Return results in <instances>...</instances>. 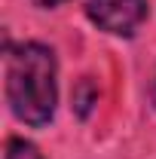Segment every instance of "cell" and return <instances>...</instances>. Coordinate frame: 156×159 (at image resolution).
<instances>
[{
    "label": "cell",
    "mask_w": 156,
    "mask_h": 159,
    "mask_svg": "<svg viewBox=\"0 0 156 159\" xmlns=\"http://www.w3.org/2000/svg\"><path fill=\"white\" fill-rule=\"evenodd\" d=\"M86 16L107 34L132 37L147 19V0H86Z\"/></svg>",
    "instance_id": "2"
},
{
    "label": "cell",
    "mask_w": 156,
    "mask_h": 159,
    "mask_svg": "<svg viewBox=\"0 0 156 159\" xmlns=\"http://www.w3.org/2000/svg\"><path fill=\"white\" fill-rule=\"evenodd\" d=\"M3 159H43L40 150L31 144V141H21V138H12L6 144V156Z\"/></svg>",
    "instance_id": "4"
},
{
    "label": "cell",
    "mask_w": 156,
    "mask_h": 159,
    "mask_svg": "<svg viewBox=\"0 0 156 159\" xmlns=\"http://www.w3.org/2000/svg\"><path fill=\"white\" fill-rule=\"evenodd\" d=\"M98 98L95 86H92V80H83L77 89H74V104H77V113L80 116H86L89 110H92V101Z\"/></svg>",
    "instance_id": "3"
},
{
    "label": "cell",
    "mask_w": 156,
    "mask_h": 159,
    "mask_svg": "<svg viewBox=\"0 0 156 159\" xmlns=\"http://www.w3.org/2000/svg\"><path fill=\"white\" fill-rule=\"evenodd\" d=\"M153 104H156V74H153Z\"/></svg>",
    "instance_id": "6"
},
{
    "label": "cell",
    "mask_w": 156,
    "mask_h": 159,
    "mask_svg": "<svg viewBox=\"0 0 156 159\" xmlns=\"http://www.w3.org/2000/svg\"><path fill=\"white\" fill-rule=\"evenodd\" d=\"M37 6H58V3H64V0H34Z\"/></svg>",
    "instance_id": "5"
},
{
    "label": "cell",
    "mask_w": 156,
    "mask_h": 159,
    "mask_svg": "<svg viewBox=\"0 0 156 159\" xmlns=\"http://www.w3.org/2000/svg\"><path fill=\"white\" fill-rule=\"evenodd\" d=\"M6 101L28 125H49L58 104L55 55L43 43H19L6 52Z\"/></svg>",
    "instance_id": "1"
}]
</instances>
